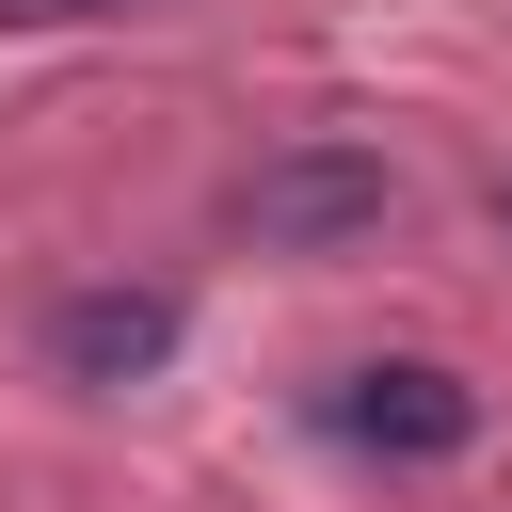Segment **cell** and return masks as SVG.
I'll return each mask as SVG.
<instances>
[{
  "instance_id": "cell-2",
  "label": "cell",
  "mask_w": 512,
  "mask_h": 512,
  "mask_svg": "<svg viewBox=\"0 0 512 512\" xmlns=\"http://www.w3.org/2000/svg\"><path fill=\"white\" fill-rule=\"evenodd\" d=\"M320 432L368 448V464H448V448H480V384L432 368V352H384V368H336L320 384Z\"/></svg>"
},
{
  "instance_id": "cell-3",
  "label": "cell",
  "mask_w": 512,
  "mask_h": 512,
  "mask_svg": "<svg viewBox=\"0 0 512 512\" xmlns=\"http://www.w3.org/2000/svg\"><path fill=\"white\" fill-rule=\"evenodd\" d=\"M176 352V304L160 288H80V304H48V368L64 384H144Z\"/></svg>"
},
{
  "instance_id": "cell-4",
  "label": "cell",
  "mask_w": 512,
  "mask_h": 512,
  "mask_svg": "<svg viewBox=\"0 0 512 512\" xmlns=\"http://www.w3.org/2000/svg\"><path fill=\"white\" fill-rule=\"evenodd\" d=\"M80 16H144V0H0V32H80Z\"/></svg>"
},
{
  "instance_id": "cell-1",
  "label": "cell",
  "mask_w": 512,
  "mask_h": 512,
  "mask_svg": "<svg viewBox=\"0 0 512 512\" xmlns=\"http://www.w3.org/2000/svg\"><path fill=\"white\" fill-rule=\"evenodd\" d=\"M224 224L256 256H336V240H384L400 224V176H384V144H272L224 192Z\"/></svg>"
},
{
  "instance_id": "cell-5",
  "label": "cell",
  "mask_w": 512,
  "mask_h": 512,
  "mask_svg": "<svg viewBox=\"0 0 512 512\" xmlns=\"http://www.w3.org/2000/svg\"><path fill=\"white\" fill-rule=\"evenodd\" d=\"M496 224H512V192H496Z\"/></svg>"
}]
</instances>
